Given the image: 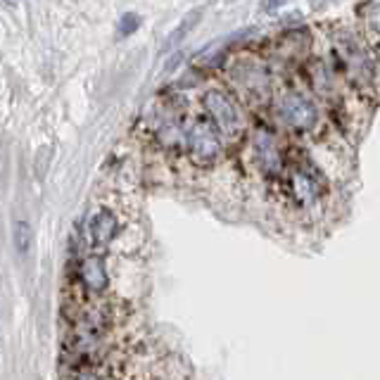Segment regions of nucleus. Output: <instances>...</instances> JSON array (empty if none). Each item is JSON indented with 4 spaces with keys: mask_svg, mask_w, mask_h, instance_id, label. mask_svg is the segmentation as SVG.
Segmentation results:
<instances>
[{
    "mask_svg": "<svg viewBox=\"0 0 380 380\" xmlns=\"http://www.w3.org/2000/svg\"><path fill=\"white\" fill-rule=\"evenodd\" d=\"M205 110L223 138L235 140L245 131V117H242L240 107L226 91H219V88L209 91L205 95Z\"/></svg>",
    "mask_w": 380,
    "mask_h": 380,
    "instance_id": "f257e3e1",
    "label": "nucleus"
},
{
    "mask_svg": "<svg viewBox=\"0 0 380 380\" xmlns=\"http://www.w3.org/2000/svg\"><path fill=\"white\" fill-rule=\"evenodd\" d=\"M219 131L212 121L207 119H198L193 126L186 131V147L193 157L195 164L200 167H209L214 164L216 160L221 157V138Z\"/></svg>",
    "mask_w": 380,
    "mask_h": 380,
    "instance_id": "f03ea898",
    "label": "nucleus"
},
{
    "mask_svg": "<svg viewBox=\"0 0 380 380\" xmlns=\"http://www.w3.org/2000/svg\"><path fill=\"white\" fill-rule=\"evenodd\" d=\"M278 117L293 131H311L318 121V112L316 105L304 98V95L288 93L278 100Z\"/></svg>",
    "mask_w": 380,
    "mask_h": 380,
    "instance_id": "7ed1b4c3",
    "label": "nucleus"
},
{
    "mask_svg": "<svg viewBox=\"0 0 380 380\" xmlns=\"http://www.w3.org/2000/svg\"><path fill=\"white\" fill-rule=\"evenodd\" d=\"M230 79L245 91L250 98L255 100H267L271 91V77L269 69L259 62H250V60H240L233 69H230Z\"/></svg>",
    "mask_w": 380,
    "mask_h": 380,
    "instance_id": "20e7f679",
    "label": "nucleus"
},
{
    "mask_svg": "<svg viewBox=\"0 0 380 380\" xmlns=\"http://www.w3.org/2000/svg\"><path fill=\"white\" fill-rule=\"evenodd\" d=\"M335 50H337V57L342 60L345 69L350 72L352 79H357V81H369L371 79V74H373L371 57L366 55L362 40H357L352 33H340V38L335 40Z\"/></svg>",
    "mask_w": 380,
    "mask_h": 380,
    "instance_id": "39448f33",
    "label": "nucleus"
},
{
    "mask_svg": "<svg viewBox=\"0 0 380 380\" xmlns=\"http://www.w3.org/2000/svg\"><path fill=\"white\" fill-rule=\"evenodd\" d=\"M290 190H293L295 200L300 205H314L316 200L323 198L325 183L321 174L309 162H302V164H295L293 172H290Z\"/></svg>",
    "mask_w": 380,
    "mask_h": 380,
    "instance_id": "423d86ee",
    "label": "nucleus"
},
{
    "mask_svg": "<svg viewBox=\"0 0 380 380\" xmlns=\"http://www.w3.org/2000/svg\"><path fill=\"white\" fill-rule=\"evenodd\" d=\"M255 160H257V167L262 169V174L271 176V179L281 176L285 169V160L281 150H278L276 140L267 133H259L255 138Z\"/></svg>",
    "mask_w": 380,
    "mask_h": 380,
    "instance_id": "0eeeda50",
    "label": "nucleus"
},
{
    "mask_svg": "<svg viewBox=\"0 0 380 380\" xmlns=\"http://www.w3.org/2000/svg\"><path fill=\"white\" fill-rule=\"evenodd\" d=\"M119 230V221L110 209H98L91 221H88V233H91L93 245H110Z\"/></svg>",
    "mask_w": 380,
    "mask_h": 380,
    "instance_id": "6e6552de",
    "label": "nucleus"
},
{
    "mask_svg": "<svg viewBox=\"0 0 380 380\" xmlns=\"http://www.w3.org/2000/svg\"><path fill=\"white\" fill-rule=\"evenodd\" d=\"M81 281H84V285L91 293H103L107 288V283H110L103 257H98V255L86 257L84 264H81Z\"/></svg>",
    "mask_w": 380,
    "mask_h": 380,
    "instance_id": "1a4fd4ad",
    "label": "nucleus"
},
{
    "mask_svg": "<svg viewBox=\"0 0 380 380\" xmlns=\"http://www.w3.org/2000/svg\"><path fill=\"white\" fill-rule=\"evenodd\" d=\"M200 17H202V8H198V10H193V12H188L186 17L181 19V24L176 26V29L169 33L167 36V40H164V50H169V48H174V45H179L183 38L188 36L190 31L198 26V22H200Z\"/></svg>",
    "mask_w": 380,
    "mask_h": 380,
    "instance_id": "9d476101",
    "label": "nucleus"
},
{
    "mask_svg": "<svg viewBox=\"0 0 380 380\" xmlns=\"http://www.w3.org/2000/svg\"><path fill=\"white\" fill-rule=\"evenodd\" d=\"M12 238H15V250L19 252V257H26V255L31 252L33 230L29 226V221H24V219L15 221V233H12Z\"/></svg>",
    "mask_w": 380,
    "mask_h": 380,
    "instance_id": "9b49d317",
    "label": "nucleus"
},
{
    "mask_svg": "<svg viewBox=\"0 0 380 380\" xmlns=\"http://www.w3.org/2000/svg\"><path fill=\"white\" fill-rule=\"evenodd\" d=\"M359 15L364 17L366 26L376 33V38L380 40V3H362V10Z\"/></svg>",
    "mask_w": 380,
    "mask_h": 380,
    "instance_id": "f8f14e48",
    "label": "nucleus"
},
{
    "mask_svg": "<svg viewBox=\"0 0 380 380\" xmlns=\"http://www.w3.org/2000/svg\"><path fill=\"white\" fill-rule=\"evenodd\" d=\"M138 29H140V17L133 15V12H126V15L119 19V36L121 38H128Z\"/></svg>",
    "mask_w": 380,
    "mask_h": 380,
    "instance_id": "ddd939ff",
    "label": "nucleus"
},
{
    "mask_svg": "<svg viewBox=\"0 0 380 380\" xmlns=\"http://www.w3.org/2000/svg\"><path fill=\"white\" fill-rule=\"evenodd\" d=\"M285 3H288V0H264V10H278Z\"/></svg>",
    "mask_w": 380,
    "mask_h": 380,
    "instance_id": "4468645a",
    "label": "nucleus"
},
{
    "mask_svg": "<svg viewBox=\"0 0 380 380\" xmlns=\"http://www.w3.org/2000/svg\"><path fill=\"white\" fill-rule=\"evenodd\" d=\"M77 380H100V378L95 376V373H88V371H86V373H81V376H79Z\"/></svg>",
    "mask_w": 380,
    "mask_h": 380,
    "instance_id": "2eb2a0df",
    "label": "nucleus"
},
{
    "mask_svg": "<svg viewBox=\"0 0 380 380\" xmlns=\"http://www.w3.org/2000/svg\"><path fill=\"white\" fill-rule=\"evenodd\" d=\"M5 5H10V8H15V5H17V0H5Z\"/></svg>",
    "mask_w": 380,
    "mask_h": 380,
    "instance_id": "dca6fc26",
    "label": "nucleus"
}]
</instances>
